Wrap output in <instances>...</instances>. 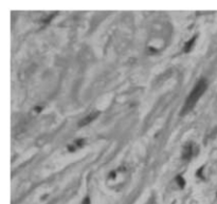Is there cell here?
I'll list each match as a JSON object with an SVG mask.
<instances>
[{
    "label": "cell",
    "instance_id": "6da1fadb",
    "mask_svg": "<svg viewBox=\"0 0 217 204\" xmlns=\"http://www.w3.org/2000/svg\"><path fill=\"white\" fill-rule=\"evenodd\" d=\"M207 87H208V84L205 78L200 79V81L196 84L194 89L192 90V92H191L190 95H189V97L185 100V103H184V105H183V108H182V110H181V115L186 114L189 111H191L193 108H194V106L196 105V103L198 102L200 96L205 92Z\"/></svg>",
    "mask_w": 217,
    "mask_h": 204
},
{
    "label": "cell",
    "instance_id": "7a4b0ae2",
    "mask_svg": "<svg viewBox=\"0 0 217 204\" xmlns=\"http://www.w3.org/2000/svg\"><path fill=\"white\" fill-rule=\"evenodd\" d=\"M193 156H194V144L188 143L183 147V151H182V159H183V160H190Z\"/></svg>",
    "mask_w": 217,
    "mask_h": 204
},
{
    "label": "cell",
    "instance_id": "277c9868",
    "mask_svg": "<svg viewBox=\"0 0 217 204\" xmlns=\"http://www.w3.org/2000/svg\"><path fill=\"white\" fill-rule=\"evenodd\" d=\"M84 143H85V141H84V139H78L76 140V141L74 142V144H72V145H69L68 146V150L69 151H74V150H76L77 148H81L82 146L84 145Z\"/></svg>",
    "mask_w": 217,
    "mask_h": 204
},
{
    "label": "cell",
    "instance_id": "ba28073f",
    "mask_svg": "<svg viewBox=\"0 0 217 204\" xmlns=\"http://www.w3.org/2000/svg\"><path fill=\"white\" fill-rule=\"evenodd\" d=\"M115 177V171H111V173L109 175V178H111V179H113V178Z\"/></svg>",
    "mask_w": 217,
    "mask_h": 204
},
{
    "label": "cell",
    "instance_id": "5b68a950",
    "mask_svg": "<svg viewBox=\"0 0 217 204\" xmlns=\"http://www.w3.org/2000/svg\"><path fill=\"white\" fill-rule=\"evenodd\" d=\"M196 39H197V36H193L192 38H191L190 40H189L188 42H186L185 44H184V49H183V52H185V53H189L191 50H192V48H193V46L195 44V41H196Z\"/></svg>",
    "mask_w": 217,
    "mask_h": 204
},
{
    "label": "cell",
    "instance_id": "52a82bcc",
    "mask_svg": "<svg viewBox=\"0 0 217 204\" xmlns=\"http://www.w3.org/2000/svg\"><path fill=\"white\" fill-rule=\"evenodd\" d=\"M202 170H203V166H201L200 168H199L198 170H197V173H196V176H197L198 178H200V179H203V176L201 175V171H202Z\"/></svg>",
    "mask_w": 217,
    "mask_h": 204
},
{
    "label": "cell",
    "instance_id": "8992f818",
    "mask_svg": "<svg viewBox=\"0 0 217 204\" xmlns=\"http://www.w3.org/2000/svg\"><path fill=\"white\" fill-rule=\"evenodd\" d=\"M176 181H177L178 185L180 186V188H183L184 187V185H185V181H184V179L182 178L181 175H179V176H177V177H176Z\"/></svg>",
    "mask_w": 217,
    "mask_h": 204
},
{
    "label": "cell",
    "instance_id": "3957f363",
    "mask_svg": "<svg viewBox=\"0 0 217 204\" xmlns=\"http://www.w3.org/2000/svg\"><path fill=\"white\" fill-rule=\"evenodd\" d=\"M98 114H100V111H94V112L89 113L87 117H84L83 120H81V122L78 123V126H79V127H83V126H85V125H88L89 123L93 122L94 120H95L96 117H98Z\"/></svg>",
    "mask_w": 217,
    "mask_h": 204
},
{
    "label": "cell",
    "instance_id": "9c48e42d",
    "mask_svg": "<svg viewBox=\"0 0 217 204\" xmlns=\"http://www.w3.org/2000/svg\"><path fill=\"white\" fill-rule=\"evenodd\" d=\"M84 204H89V198H86V200H84Z\"/></svg>",
    "mask_w": 217,
    "mask_h": 204
}]
</instances>
